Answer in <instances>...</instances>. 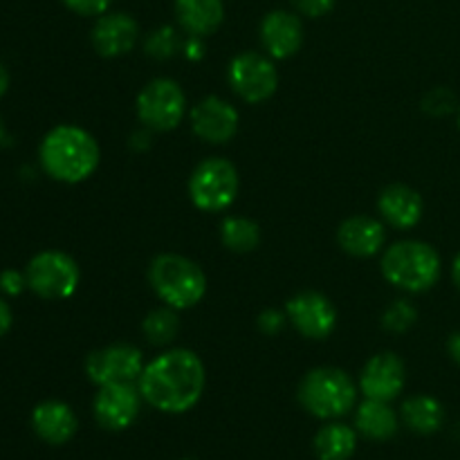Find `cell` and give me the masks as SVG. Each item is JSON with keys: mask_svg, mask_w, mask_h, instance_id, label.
I'll return each instance as SVG.
<instances>
[{"mask_svg": "<svg viewBox=\"0 0 460 460\" xmlns=\"http://www.w3.org/2000/svg\"><path fill=\"white\" fill-rule=\"evenodd\" d=\"M144 355L133 344H108L93 350L85 359V376L94 386L137 382L144 371Z\"/></svg>", "mask_w": 460, "mask_h": 460, "instance_id": "cell-10", "label": "cell"}, {"mask_svg": "<svg viewBox=\"0 0 460 460\" xmlns=\"http://www.w3.org/2000/svg\"><path fill=\"white\" fill-rule=\"evenodd\" d=\"M416 319H418L416 305L407 299H398L385 310V314H382V326H385L389 332H398V335H402V332H407L409 328H413Z\"/></svg>", "mask_w": 460, "mask_h": 460, "instance_id": "cell-27", "label": "cell"}, {"mask_svg": "<svg viewBox=\"0 0 460 460\" xmlns=\"http://www.w3.org/2000/svg\"><path fill=\"white\" fill-rule=\"evenodd\" d=\"M148 281L162 304L178 313L198 305L207 295V277L200 265L173 252H166L151 261Z\"/></svg>", "mask_w": 460, "mask_h": 460, "instance_id": "cell-5", "label": "cell"}, {"mask_svg": "<svg viewBox=\"0 0 460 460\" xmlns=\"http://www.w3.org/2000/svg\"><path fill=\"white\" fill-rule=\"evenodd\" d=\"M7 90H9V72H7V67L0 63V99L7 94Z\"/></svg>", "mask_w": 460, "mask_h": 460, "instance_id": "cell-36", "label": "cell"}, {"mask_svg": "<svg viewBox=\"0 0 460 460\" xmlns=\"http://www.w3.org/2000/svg\"><path fill=\"white\" fill-rule=\"evenodd\" d=\"M377 211L385 218L386 225L395 229H411L416 227L425 214V200L416 189L407 184H389L382 189L377 198Z\"/></svg>", "mask_w": 460, "mask_h": 460, "instance_id": "cell-19", "label": "cell"}, {"mask_svg": "<svg viewBox=\"0 0 460 460\" xmlns=\"http://www.w3.org/2000/svg\"><path fill=\"white\" fill-rule=\"evenodd\" d=\"M241 189L236 166L225 157H207L189 178V198L205 214L225 211L234 205Z\"/></svg>", "mask_w": 460, "mask_h": 460, "instance_id": "cell-6", "label": "cell"}, {"mask_svg": "<svg viewBox=\"0 0 460 460\" xmlns=\"http://www.w3.org/2000/svg\"><path fill=\"white\" fill-rule=\"evenodd\" d=\"M182 52L187 58H200L205 54V45H202L200 36H189V40L182 43Z\"/></svg>", "mask_w": 460, "mask_h": 460, "instance_id": "cell-33", "label": "cell"}, {"mask_svg": "<svg viewBox=\"0 0 460 460\" xmlns=\"http://www.w3.org/2000/svg\"><path fill=\"white\" fill-rule=\"evenodd\" d=\"M135 112L144 128L155 130V133H169L182 124L184 115H187V97L178 81L160 76V79L148 81L139 90Z\"/></svg>", "mask_w": 460, "mask_h": 460, "instance_id": "cell-8", "label": "cell"}, {"mask_svg": "<svg viewBox=\"0 0 460 460\" xmlns=\"http://www.w3.org/2000/svg\"><path fill=\"white\" fill-rule=\"evenodd\" d=\"M355 429L367 440L385 443V440H391L398 434L400 416L391 407V402L364 398L355 407Z\"/></svg>", "mask_w": 460, "mask_h": 460, "instance_id": "cell-20", "label": "cell"}, {"mask_svg": "<svg viewBox=\"0 0 460 460\" xmlns=\"http://www.w3.org/2000/svg\"><path fill=\"white\" fill-rule=\"evenodd\" d=\"M382 277L394 288L411 295L431 290L443 274V259L425 241H400L386 247L382 256Z\"/></svg>", "mask_w": 460, "mask_h": 460, "instance_id": "cell-3", "label": "cell"}, {"mask_svg": "<svg viewBox=\"0 0 460 460\" xmlns=\"http://www.w3.org/2000/svg\"><path fill=\"white\" fill-rule=\"evenodd\" d=\"M191 130L207 144H227L238 133L241 117L238 111L223 97H205L189 112Z\"/></svg>", "mask_w": 460, "mask_h": 460, "instance_id": "cell-14", "label": "cell"}, {"mask_svg": "<svg viewBox=\"0 0 460 460\" xmlns=\"http://www.w3.org/2000/svg\"><path fill=\"white\" fill-rule=\"evenodd\" d=\"M4 139V126H3V119H0V144H3Z\"/></svg>", "mask_w": 460, "mask_h": 460, "instance_id": "cell-38", "label": "cell"}, {"mask_svg": "<svg viewBox=\"0 0 460 460\" xmlns=\"http://www.w3.org/2000/svg\"><path fill=\"white\" fill-rule=\"evenodd\" d=\"M359 386L346 371L335 367L313 368L299 382V404L319 420H340L358 407Z\"/></svg>", "mask_w": 460, "mask_h": 460, "instance_id": "cell-4", "label": "cell"}, {"mask_svg": "<svg viewBox=\"0 0 460 460\" xmlns=\"http://www.w3.org/2000/svg\"><path fill=\"white\" fill-rule=\"evenodd\" d=\"M295 12L305 18H322L335 9L337 0H290Z\"/></svg>", "mask_w": 460, "mask_h": 460, "instance_id": "cell-29", "label": "cell"}, {"mask_svg": "<svg viewBox=\"0 0 460 460\" xmlns=\"http://www.w3.org/2000/svg\"><path fill=\"white\" fill-rule=\"evenodd\" d=\"M205 364L193 350L171 349L144 367L137 389L148 407L162 413H187L205 394Z\"/></svg>", "mask_w": 460, "mask_h": 460, "instance_id": "cell-1", "label": "cell"}, {"mask_svg": "<svg viewBox=\"0 0 460 460\" xmlns=\"http://www.w3.org/2000/svg\"><path fill=\"white\" fill-rule=\"evenodd\" d=\"M146 48L148 57L157 58V61H166V58L175 57L178 52H182V39H180L178 30L173 25H164L153 30L151 34L146 36Z\"/></svg>", "mask_w": 460, "mask_h": 460, "instance_id": "cell-26", "label": "cell"}, {"mask_svg": "<svg viewBox=\"0 0 460 460\" xmlns=\"http://www.w3.org/2000/svg\"><path fill=\"white\" fill-rule=\"evenodd\" d=\"M61 3L79 16H102L108 12L112 0H61Z\"/></svg>", "mask_w": 460, "mask_h": 460, "instance_id": "cell-30", "label": "cell"}, {"mask_svg": "<svg viewBox=\"0 0 460 460\" xmlns=\"http://www.w3.org/2000/svg\"><path fill=\"white\" fill-rule=\"evenodd\" d=\"M458 128H460V111H458Z\"/></svg>", "mask_w": 460, "mask_h": 460, "instance_id": "cell-39", "label": "cell"}, {"mask_svg": "<svg viewBox=\"0 0 460 460\" xmlns=\"http://www.w3.org/2000/svg\"><path fill=\"white\" fill-rule=\"evenodd\" d=\"M229 85L245 103H263L277 93L279 72L272 57L259 52H241L227 70Z\"/></svg>", "mask_w": 460, "mask_h": 460, "instance_id": "cell-9", "label": "cell"}, {"mask_svg": "<svg viewBox=\"0 0 460 460\" xmlns=\"http://www.w3.org/2000/svg\"><path fill=\"white\" fill-rule=\"evenodd\" d=\"M452 279H454V286L458 288L460 292V252L454 256V263H452Z\"/></svg>", "mask_w": 460, "mask_h": 460, "instance_id": "cell-37", "label": "cell"}, {"mask_svg": "<svg viewBox=\"0 0 460 460\" xmlns=\"http://www.w3.org/2000/svg\"><path fill=\"white\" fill-rule=\"evenodd\" d=\"M178 25L189 36H211L225 21L223 0H175L173 3Z\"/></svg>", "mask_w": 460, "mask_h": 460, "instance_id": "cell-21", "label": "cell"}, {"mask_svg": "<svg viewBox=\"0 0 460 460\" xmlns=\"http://www.w3.org/2000/svg\"><path fill=\"white\" fill-rule=\"evenodd\" d=\"M425 111L434 117H445L456 111V97L449 90L438 88L425 99Z\"/></svg>", "mask_w": 460, "mask_h": 460, "instance_id": "cell-28", "label": "cell"}, {"mask_svg": "<svg viewBox=\"0 0 460 460\" xmlns=\"http://www.w3.org/2000/svg\"><path fill=\"white\" fill-rule=\"evenodd\" d=\"M27 288L45 301L70 299L81 283V270L70 254L43 250L27 263Z\"/></svg>", "mask_w": 460, "mask_h": 460, "instance_id": "cell-7", "label": "cell"}, {"mask_svg": "<svg viewBox=\"0 0 460 460\" xmlns=\"http://www.w3.org/2000/svg\"><path fill=\"white\" fill-rule=\"evenodd\" d=\"M286 322H288V314L281 313V310L270 308V310H263V313L259 314V328H261V332L268 337L279 335V332L286 328Z\"/></svg>", "mask_w": 460, "mask_h": 460, "instance_id": "cell-32", "label": "cell"}, {"mask_svg": "<svg viewBox=\"0 0 460 460\" xmlns=\"http://www.w3.org/2000/svg\"><path fill=\"white\" fill-rule=\"evenodd\" d=\"M337 243L355 259H371L385 247V223L373 216H350L337 229Z\"/></svg>", "mask_w": 460, "mask_h": 460, "instance_id": "cell-18", "label": "cell"}, {"mask_svg": "<svg viewBox=\"0 0 460 460\" xmlns=\"http://www.w3.org/2000/svg\"><path fill=\"white\" fill-rule=\"evenodd\" d=\"M45 173L63 184H79L93 178L102 162V148L93 133L76 124H58L45 133L39 146Z\"/></svg>", "mask_w": 460, "mask_h": 460, "instance_id": "cell-2", "label": "cell"}, {"mask_svg": "<svg viewBox=\"0 0 460 460\" xmlns=\"http://www.w3.org/2000/svg\"><path fill=\"white\" fill-rule=\"evenodd\" d=\"M180 331L178 310L162 305V308L151 310L142 323V332L153 346H166L175 340Z\"/></svg>", "mask_w": 460, "mask_h": 460, "instance_id": "cell-25", "label": "cell"}, {"mask_svg": "<svg viewBox=\"0 0 460 460\" xmlns=\"http://www.w3.org/2000/svg\"><path fill=\"white\" fill-rule=\"evenodd\" d=\"M139 40V25L130 13L124 12H106L97 16L93 31H90V43L94 52L103 58H117L133 52Z\"/></svg>", "mask_w": 460, "mask_h": 460, "instance_id": "cell-15", "label": "cell"}, {"mask_svg": "<svg viewBox=\"0 0 460 460\" xmlns=\"http://www.w3.org/2000/svg\"><path fill=\"white\" fill-rule=\"evenodd\" d=\"M12 323H13L12 305L0 296V337H4L9 331H12Z\"/></svg>", "mask_w": 460, "mask_h": 460, "instance_id": "cell-34", "label": "cell"}, {"mask_svg": "<svg viewBox=\"0 0 460 460\" xmlns=\"http://www.w3.org/2000/svg\"><path fill=\"white\" fill-rule=\"evenodd\" d=\"M407 385V368L395 353L373 355L359 373V394L368 400L394 402Z\"/></svg>", "mask_w": 460, "mask_h": 460, "instance_id": "cell-13", "label": "cell"}, {"mask_svg": "<svg viewBox=\"0 0 460 460\" xmlns=\"http://www.w3.org/2000/svg\"><path fill=\"white\" fill-rule=\"evenodd\" d=\"M288 322L305 340H326L337 328V308L326 295L314 290L299 292L286 304Z\"/></svg>", "mask_w": 460, "mask_h": 460, "instance_id": "cell-12", "label": "cell"}, {"mask_svg": "<svg viewBox=\"0 0 460 460\" xmlns=\"http://www.w3.org/2000/svg\"><path fill=\"white\" fill-rule=\"evenodd\" d=\"M142 402L144 398L137 389V382L99 386L93 402V416L102 429L124 431L139 418Z\"/></svg>", "mask_w": 460, "mask_h": 460, "instance_id": "cell-11", "label": "cell"}, {"mask_svg": "<svg viewBox=\"0 0 460 460\" xmlns=\"http://www.w3.org/2000/svg\"><path fill=\"white\" fill-rule=\"evenodd\" d=\"M447 353L449 358H452L460 367V331L454 332V335L447 340Z\"/></svg>", "mask_w": 460, "mask_h": 460, "instance_id": "cell-35", "label": "cell"}, {"mask_svg": "<svg viewBox=\"0 0 460 460\" xmlns=\"http://www.w3.org/2000/svg\"><path fill=\"white\" fill-rule=\"evenodd\" d=\"M313 447L317 460H350L358 452V429L340 420H328L314 434Z\"/></svg>", "mask_w": 460, "mask_h": 460, "instance_id": "cell-23", "label": "cell"}, {"mask_svg": "<svg viewBox=\"0 0 460 460\" xmlns=\"http://www.w3.org/2000/svg\"><path fill=\"white\" fill-rule=\"evenodd\" d=\"M261 43L272 58H290L304 45V22L299 13L274 9L261 21Z\"/></svg>", "mask_w": 460, "mask_h": 460, "instance_id": "cell-16", "label": "cell"}, {"mask_svg": "<svg viewBox=\"0 0 460 460\" xmlns=\"http://www.w3.org/2000/svg\"><path fill=\"white\" fill-rule=\"evenodd\" d=\"M25 288H27L25 272H18V270H3V272H0V292H3L4 296L22 295Z\"/></svg>", "mask_w": 460, "mask_h": 460, "instance_id": "cell-31", "label": "cell"}, {"mask_svg": "<svg viewBox=\"0 0 460 460\" xmlns=\"http://www.w3.org/2000/svg\"><path fill=\"white\" fill-rule=\"evenodd\" d=\"M220 241L236 254H247L261 245V227L245 216H229L220 225Z\"/></svg>", "mask_w": 460, "mask_h": 460, "instance_id": "cell-24", "label": "cell"}, {"mask_svg": "<svg viewBox=\"0 0 460 460\" xmlns=\"http://www.w3.org/2000/svg\"><path fill=\"white\" fill-rule=\"evenodd\" d=\"M31 429L43 443L58 447L75 438L79 418L75 409L63 400H43L31 411Z\"/></svg>", "mask_w": 460, "mask_h": 460, "instance_id": "cell-17", "label": "cell"}, {"mask_svg": "<svg viewBox=\"0 0 460 460\" xmlns=\"http://www.w3.org/2000/svg\"><path fill=\"white\" fill-rule=\"evenodd\" d=\"M445 418L447 413H445L443 402L434 395H411L409 400H404L402 409H400V420L418 436L438 434L445 425Z\"/></svg>", "mask_w": 460, "mask_h": 460, "instance_id": "cell-22", "label": "cell"}]
</instances>
